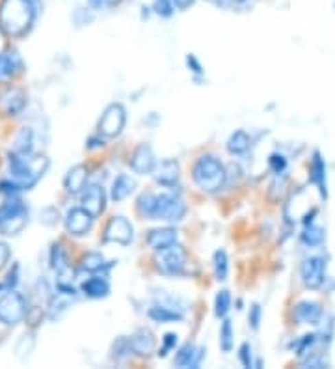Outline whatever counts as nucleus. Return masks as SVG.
I'll use <instances>...</instances> for the list:
<instances>
[{"instance_id": "603ef678", "label": "nucleus", "mask_w": 335, "mask_h": 369, "mask_svg": "<svg viewBox=\"0 0 335 369\" xmlns=\"http://www.w3.org/2000/svg\"><path fill=\"white\" fill-rule=\"evenodd\" d=\"M104 142H106V138H104L103 135L95 133V135H91L90 138L86 140V149H88V151H95V149L104 148Z\"/></svg>"}, {"instance_id": "bf43d9fd", "label": "nucleus", "mask_w": 335, "mask_h": 369, "mask_svg": "<svg viewBox=\"0 0 335 369\" xmlns=\"http://www.w3.org/2000/svg\"><path fill=\"white\" fill-rule=\"evenodd\" d=\"M251 0H235V4H239V6H244V4H250Z\"/></svg>"}, {"instance_id": "c756f323", "label": "nucleus", "mask_w": 335, "mask_h": 369, "mask_svg": "<svg viewBox=\"0 0 335 369\" xmlns=\"http://www.w3.org/2000/svg\"><path fill=\"white\" fill-rule=\"evenodd\" d=\"M34 349H36V332H25L15 344V357L19 358L21 362H25L26 358L32 355Z\"/></svg>"}, {"instance_id": "412c9836", "label": "nucleus", "mask_w": 335, "mask_h": 369, "mask_svg": "<svg viewBox=\"0 0 335 369\" xmlns=\"http://www.w3.org/2000/svg\"><path fill=\"white\" fill-rule=\"evenodd\" d=\"M146 243L149 248L153 250H162L168 246L179 243V232L174 226H164V227H155V230H149L146 235Z\"/></svg>"}, {"instance_id": "a19ab883", "label": "nucleus", "mask_w": 335, "mask_h": 369, "mask_svg": "<svg viewBox=\"0 0 335 369\" xmlns=\"http://www.w3.org/2000/svg\"><path fill=\"white\" fill-rule=\"evenodd\" d=\"M4 289L6 291H13V289H17L21 284V265L17 261H13L12 267H8L6 272V278H4Z\"/></svg>"}, {"instance_id": "58836bf2", "label": "nucleus", "mask_w": 335, "mask_h": 369, "mask_svg": "<svg viewBox=\"0 0 335 369\" xmlns=\"http://www.w3.org/2000/svg\"><path fill=\"white\" fill-rule=\"evenodd\" d=\"M62 219L58 208L56 205H47L39 211V224H43L47 227H54Z\"/></svg>"}, {"instance_id": "4468645a", "label": "nucleus", "mask_w": 335, "mask_h": 369, "mask_svg": "<svg viewBox=\"0 0 335 369\" xmlns=\"http://www.w3.org/2000/svg\"><path fill=\"white\" fill-rule=\"evenodd\" d=\"M157 162L159 161H157L153 148H151L149 144H140V146L132 151V155H130L129 166L135 174L151 175L153 174V170H155Z\"/></svg>"}, {"instance_id": "a18cd8bd", "label": "nucleus", "mask_w": 335, "mask_h": 369, "mask_svg": "<svg viewBox=\"0 0 335 369\" xmlns=\"http://www.w3.org/2000/svg\"><path fill=\"white\" fill-rule=\"evenodd\" d=\"M177 344H179V336H177L175 332H168V334H164V337H162V347L157 350V357L166 358L172 350H175Z\"/></svg>"}, {"instance_id": "ddd939ff", "label": "nucleus", "mask_w": 335, "mask_h": 369, "mask_svg": "<svg viewBox=\"0 0 335 369\" xmlns=\"http://www.w3.org/2000/svg\"><path fill=\"white\" fill-rule=\"evenodd\" d=\"M78 198H80V208L86 209V211H88L91 216H95V219H99V216L104 213L106 200H108L103 185H95V183L84 188L82 194L78 196Z\"/></svg>"}, {"instance_id": "20e7f679", "label": "nucleus", "mask_w": 335, "mask_h": 369, "mask_svg": "<svg viewBox=\"0 0 335 369\" xmlns=\"http://www.w3.org/2000/svg\"><path fill=\"white\" fill-rule=\"evenodd\" d=\"M153 263L157 271L164 276H181L185 274V267H187V250L183 245L175 243L168 248L157 250Z\"/></svg>"}, {"instance_id": "5fc2aeb1", "label": "nucleus", "mask_w": 335, "mask_h": 369, "mask_svg": "<svg viewBox=\"0 0 335 369\" xmlns=\"http://www.w3.org/2000/svg\"><path fill=\"white\" fill-rule=\"evenodd\" d=\"M10 39L12 38H10V36H8L2 28H0V54H2V52H6L8 49H10Z\"/></svg>"}, {"instance_id": "423d86ee", "label": "nucleus", "mask_w": 335, "mask_h": 369, "mask_svg": "<svg viewBox=\"0 0 335 369\" xmlns=\"http://www.w3.org/2000/svg\"><path fill=\"white\" fill-rule=\"evenodd\" d=\"M28 107V93L25 88L17 85L0 86V118L15 120L19 118Z\"/></svg>"}, {"instance_id": "72a5a7b5", "label": "nucleus", "mask_w": 335, "mask_h": 369, "mask_svg": "<svg viewBox=\"0 0 335 369\" xmlns=\"http://www.w3.org/2000/svg\"><path fill=\"white\" fill-rule=\"evenodd\" d=\"M233 304V297L231 293L227 291V289H220L216 293V297H214V315L218 319L227 317V313L231 310Z\"/></svg>"}, {"instance_id": "13d9d810", "label": "nucleus", "mask_w": 335, "mask_h": 369, "mask_svg": "<svg viewBox=\"0 0 335 369\" xmlns=\"http://www.w3.org/2000/svg\"><path fill=\"white\" fill-rule=\"evenodd\" d=\"M159 122H161V118L157 116V112H151V114H149V116H148V120L143 118V123H148L149 127H155V125Z\"/></svg>"}, {"instance_id": "9d476101", "label": "nucleus", "mask_w": 335, "mask_h": 369, "mask_svg": "<svg viewBox=\"0 0 335 369\" xmlns=\"http://www.w3.org/2000/svg\"><path fill=\"white\" fill-rule=\"evenodd\" d=\"M135 241V227L125 216L116 214L112 216L103 230V243H116V245L129 246Z\"/></svg>"}, {"instance_id": "864d4df0", "label": "nucleus", "mask_w": 335, "mask_h": 369, "mask_svg": "<svg viewBox=\"0 0 335 369\" xmlns=\"http://www.w3.org/2000/svg\"><path fill=\"white\" fill-rule=\"evenodd\" d=\"M209 4H213L214 8L218 10H229V8L235 6V0H207Z\"/></svg>"}, {"instance_id": "2eb2a0df", "label": "nucleus", "mask_w": 335, "mask_h": 369, "mask_svg": "<svg viewBox=\"0 0 335 369\" xmlns=\"http://www.w3.org/2000/svg\"><path fill=\"white\" fill-rule=\"evenodd\" d=\"M90 181V168L86 164H75L64 175V190L67 196H80Z\"/></svg>"}, {"instance_id": "a878e982", "label": "nucleus", "mask_w": 335, "mask_h": 369, "mask_svg": "<svg viewBox=\"0 0 335 369\" xmlns=\"http://www.w3.org/2000/svg\"><path fill=\"white\" fill-rule=\"evenodd\" d=\"M135 188L136 181L130 177V175L119 174L116 179L112 181V187H110V200L116 201V203L127 200V198L135 192Z\"/></svg>"}, {"instance_id": "4d7b16f0", "label": "nucleus", "mask_w": 335, "mask_h": 369, "mask_svg": "<svg viewBox=\"0 0 335 369\" xmlns=\"http://www.w3.org/2000/svg\"><path fill=\"white\" fill-rule=\"evenodd\" d=\"M10 331H12V326L4 323V321H0V342H4V339H6Z\"/></svg>"}, {"instance_id": "49530a36", "label": "nucleus", "mask_w": 335, "mask_h": 369, "mask_svg": "<svg viewBox=\"0 0 335 369\" xmlns=\"http://www.w3.org/2000/svg\"><path fill=\"white\" fill-rule=\"evenodd\" d=\"M125 0H88V6L93 12H106V10H116Z\"/></svg>"}, {"instance_id": "7c9ffc66", "label": "nucleus", "mask_w": 335, "mask_h": 369, "mask_svg": "<svg viewBox=\"0 0 335 369\" xmlns=\"http://www.w3.org/2000/svg\"><path fill=\"white\" fill-rule=\"evenodd\" d=\"M155 203H157L155 192H143V194L138 196V200H136V211H138V214H140L142 219L153 221Z\"/></svg>"}, {"instance_id": "37998d69", "label": "nucleus", "mask_w": 335, "mask_h": 369, "mask_svg": "<svg viewBox=\"0 0 335 369\" xmlns=\"http://www.w3.org/2000/svg\"><path fill=\"white\" fill-rule=\"evenodd\" d=\"M47 317V310L45 308H41L39 304H30L28 311H26V319L25 323L30 326V328H38L41 321Z\"/></svg>"}, {"instance_id": "1a4fd4ad", "label": "nucleus", "mask_w": 335, "mask_h": 369, "mask_svg": "<svg viewBox=\"0 0 335 369\" xmlns=\"http://www.w3.org/2000/svg\"><path fill=\"white\" fill-rule=\"evenodd\" d=\"M326 269H328V261L323 256H311L303 259L300 265L303 285L308 289H321L326 282Z\"/></svg>"}, {"instance_id": "c03bdc74", "label": "nucleus", "mask_w": 335, "mask_h": 369, "mask_svg": "<svg viewBox=\"0 0 335 369\" xmlns=\"http://www.w3.org/2000/svg\"><path fill=\"white\" fill-rule=\"evenodd\" d=\"M287 166H289V161H287V157L284 153H272L268 157V168L274 175H281L287 172Z\"/></svg>"}, {"instance_id": "4c0bfd02", "label": "nucleus", "mask_w": 335, "mask_h": 369, "mask_svg": "<svg viewBox=\"0 0 335 369\" xmlns=\"http://www.w3.org/2000/svg\"><path fill=\"white\" fill-rule=\"evenodd\" d=\"M151 10L155 13L157 17H161V19H170V17H174L175 13V4L174 0H153L151 2Z\"/></svg>"}, {"instance_id": "b1692460", "label": "nucleus", "mask_w": 335, "mask_h": 369, "mask_svg": "<svg viewBox=\"0 0 335 369\" xmlns=\"http://www.w3.org/2000/svg\"><path fill=\"white\" fill-rule=\"evenodd\" d=\"M12 144L13 151H17L21 155H32V153H36V133L28 125L21 127V129L15 131Z\"/></svg>"}, {"instance_id": "09e8293b", "label": "nucleus", "mask_w": 335, "mask_h": 369, "mask_svg": "<svg viewBox=\"0 0 335 369\" xmlns=\"http://www.w3.org/2000/svg\"><path fill=\"white\" fill-rule=\"evenodd\" d=\"M263 321V308L259 304H251L250 311H248V324H250L251 331H259Z\"/></svg>"}, {"instance_id": "0eeeda50", "label": "nucleus", "mask_w": 335, "mask_h": 369, "mask_svg": "<svg viewBox=\"0 0 335 369\" xmlns=\"http://www.w3.org/2000/svg\"><path fill=\"white\" fill-rule=\"evenodd\" d=\"M187 214V203L183 201L179 194L174 192H162L157 194L155 211H153V221H164L170 224L181 222Z\"/></svg>"}, {"instance_id": "79ce46f5", "label": "nucleus", "mask_w": 335, "mask_h": 369, "mask_svg": "<svg viewBox=\"0 0 335 369\" xmlns=\"http://www.w3.org/2000/svg\"><path fill=\"white\" fill-rule=\"evenodd\" d=\"M300 366H302V368H313V369L328 368V360H326V357H324L323 353L310 350L305 357L300 358Z\"/></svg>"}, {"instance_id": "cd10ccee", "label": "nucleus", "mask_w": 335, "mask_h": 369, "mask_svg": "<svg viewBox=\"0 0 335 369\" xmlns=\"http://www.w3.org/2000/svg\"><path fill=\"white\" fill-rule=\"evenodd\" d=\"M226 148L233 157L246 155L251 148V136L248 135L246 131H235V133L227 138Z\"/></svg>"}, {"instance_id": "473e14b6", "label": "nucleus", "mask_w": 335, "mask_h": 369, "mask_svg": "<svg viewBox=\"0 0 335 369\" xmlns=\"http://www.w3.org/2000/svg\"><path fill=\"white\" fill-rule=\"evenodd\" d=\"M213 269L214 278L218 282H226L227 274H229V258H227L226 250H216L213 256Z\"/></svg>"}, {"instance_id": "f3484780", "label": "nucleus", "mask_w": 335, "mask_h": 369, "mask_svg": "<svg viewBox=\"0 0 335 369\" xmlns=\"http://www.w3.org/2000/svg\"><path fill=\"white\" fill-rule=\"evenodd\" d=\"M323 306L316 300H300L292 308V321L297 324H319L323 323Z\"/></svg>"}, {"instance_id": "aec40b11", "label": "nucleus", "mask_w": 335, "mask_h": 369, "mask_svg": "<svg viewBox=\"0 0 335 369\" xmlns=\"http://www.w3.org/2000/svg\"><path fill=\"white\" fill-rule=\"evenodd\" d=\"M207 349L205 347H196L194 344H185L181 345L177 353H175L174 364L177 368L183 369H198L201 366V362L205 360Z\"/></svg>"}, {"instance_id": "e433bc0d", "label": "nucleus", "mask_w": 335, "mask_h": 369, "mask_svg": "<svg viewBox=\"0 0 335 369\" xmlns=\"http://www.w3.org/2000/svg\"><path fill=\"white\" fill-rule=\"evenodd\" d=\"M302 243L305 246H319L324 243V230L323 227L315 226V224H310L305 226L302 234Z\"/></svg>"}, {"instance_id": "39448f33", "label": "nucleus", "mask_w": 335, "mask_h": 369, "mask_svg": "<svg viewBox=\"0 0 335 369\" xmlns=\"http://www.w3.org/2000/svg\"><path fill=\"white\" fill-rule=\"evenodd\" d=\"M30 308L28 298L19 293L17 289L13 291H4L0 295V321H4L10 326L25 323L26 311Z\"/></svg>"}, {"instance_id": "f704fd0d", "label": "nucleus", "mask_w": 335, "mask_h": 369, "mask_svg": "<svg viewBox=\"0 0 335 369\" xmlns=\"http://www.w3.org/2000/svg\"><path fill=\"white\" fill-rule=\"evenodd\" d=\"M235 347V331H233L231 319L224 317V323L220 326V349L224 353H231Z\"/></svg>"}, {"instance_id": "5701e85b", "label": "nucleus", "mask_w": 335, "mask_h": 369, "mask_svg": "<svg viewBox=\"0 0 335 369\" xmlns=\"http://www.w3.org/2000/svg\"><path fill=\"white\" fill-rule=\"evenodd\" d=\"M148 317L151 319L153 323H159V324L181 323V321L185 319V311L177 310V308H174V306L155 302V304H151V308L148 310Z\"/></svg>"}, {"instance_id": "6ab92c4d", "label": "nucleus", "mask_w": 335, "mask_h": 369, "mask_svg": "<svg viewBox=\"0 0 335 369\" xmlns=\"http://www.w3.org/2000/svg\"><path fill=\"white\" fill-rule=\"evenodd\" d=\"M77 298L78 297H75V295L60 291V289L54 287L52 297L49 298V302L45 304L47 319H49V321H58V319L64 317L65 313L71 310V306L75 304V300H77Z\"/></svg>"}, {"instance_id": "7ed1b4c3", "label": "nucleus", "mask_w": 335, "mask_h": 369, "mask_svg": "<svg viewBox=\"0 0 335 369\" xmlns=\"http://www.w3.org/2000/svg\"><path fill=\"white\" fill-rule=\"evenodd\" d=\"M192 181L205 194H216L227 185V168L216 155H201L192 166Z\"/></svg>"}, {"instance_id": "dca6fc26", "label": "nucleus", "mask_w": 335, "mask_h": 369, "mask_svg": "<svg viewBox=\"0 0 335 369\" xmlns=\"http://www.w3.org/2000/svg\"><path fill=\"white\" fill-rule=\"evenodd\" d=\"M151 175H153V179L159 185L175 190V187H177V183L181 179L179 162L175 161V159H164V161L157 162L155 170H153Z\"/></svg>"}, {"instance_id": "8fccbe9b", "label": "nucleus", "mask_w": 335, "mask_h": 369, "mask_svg": "<svg viewBox=\"0 0 335 369\" xmlns=\"http://www.w3.org/2000/svg\"><path fill=\"white\" fill-rule=\"evenodd\" d=\"M185 64H187L188 71L192 73L196 78H201L203 75H205V69H203V65H201V62L194 54H187V58H185Z\"/></svg>"}, {"instance_id": "ea45409f", "label": "nucleus", "mask_w": 335, "mask_h": 369, "mask_svg": "<svg viewBox=\"0 0 335 369\" xmlns=\"http://www.w3.org/2000/svg\"><path fill=\"white\" fill-rule=\"evenodd\" d=\"M71 19H73V23H75V26L80 28V26L91 25L93 19H95V15H93V10H91L90 6H78V8H75Z\"/></svg>"}, {"instance_id": "f257e3e1", "label": "nucleus", "mask_w": 335, "mask_h": 369, "mask_svg": "<svg viewBox=\"0 0 335 369\" xmlns=\"http://www.w3.org/2000/svg\"><path fill=\"white\" fill-rule=\"evenodd\" d=\"M41 10V0H0V28L12 39L26 38Z\"/></svg>"}, {"instance_id": "de8ad7c7", "label": "nucleus", "mask_w": 335, "mask_h": 369, "mask_svg": "<svg viewBox=\"0 0 335 369\" xmlns=\"http://www.w3.org/2000/svg\"><path fill=\"white\" fill-rule=\"evenodd\" d=\"M239 360L242 364V368L250 369L255 366V358H253V349H251V345L248 342L239 347Z\"/></svg>"}, {"instance_id": "4be33fe9", "label": "nucleus", "mask_w": 335, "mask_h": 369, "mask_svg": "<svg viewBox=\"0 0 335 369\" xmlns=\"http://www.w3.org/2000/svg\"><path fill=\"white\" fill-rule=\"evenodd\" d=\"M129 339H130V347H132L135 357L148 358L155 353V347H157L155 336H153V332L149 331V328H138V331H136Z\"/></svg>"}, {"instance_id": "c9c22d12", "label": "nucleus", "mask_w": 335, "mask_h": 369, "mask_svg": "<svg viewBox=\"0 0 335 369\" xmlns=\"http://www.w3.org/2000/svg\"><path fill=\"white\" fill-rule=\"evenodd\" d=\"M316 342H319V336H316V334H305V336L298 337L297 342L292 344L294 355H297L298 358H303L308 353H310V350H313Z\"/></svg>"}, {"instance_id": "3c124183", "label": "nucleus", "mask_w": 335, "mask_h": 369, "mask_svg": "<svg viewBox=\"0 0 335 369\" xmlns=\"http://www.w3.org/2000/svg\"><path fill=\"white\" fill-rule=\"evenodd\" d=\"M10 259H12V248L6 241H0V272L10 267Z\"/></svg>"}, {"instance_id": "f8f14e48", "label": "nucleus", "mask_w": 335, "mask_h": 369, "mask_svg": "<svg viewBox=\"0 0 335 369\" xmlns=\"http://www.w3.org/2000/svg\"><path fill=\"white\" fill-rule=\"evenodd\" d=\"M25 73V62L15 49H8L0 54V86L12 85L15 78Z\"/></svg>"}, {"instance_id": "6e6552de", "label": "nucleus", "mask_w": 335, "mask_h": 369, "mask_svg": "<svg viewBox=\"0 0 335 369\" xmlns=\"http://www.w3.org/2000/svg\"><path fill=\"white\" fill-rule=\"evenodd\" d=\"M125 125H127L125 107L122 103H110L97 122V133L108 140V138H116V136L122 135Z\"/></svg>"}, {"instance_id": "9b49d317", "label": "nucleus", "mask_w": 335, "mask_h": 369, "mask_svg": "<svg viewBox=\"0 0 335 369\" xmlns=\"http://www.w3.org/2000/svg\"><path fill=\"white\" fill-rule=\"evenodd\" d=\"M95 216H91L84 208H71L64 214V227L65 234L69 237H86L93 227Z\"/></svg>"}, {"instance_id": "6e6d98bb", "label": "nucleus", "mask_w": 335, "mask_h": 369, "mask_svg": "<svg viewBox=\"0 0 335 369\" xmlns=\"http://www.w3.org/2000/svg\"><path fill=\"white\" fill-rule=\"evenodd\" d=\"M194 2H196V0H174L175 8L181 10V12H187L188 8L194 6Z\"/></svg>"}, {"instance_id": "c85d7f7f", "label": "nucleus", "mask_w": 335, "mask_h": 369, "mask_svg": "<svg viewBox=\"0 0 335 369\" xmlns=\"http://www.w3.org/2000/svg\"><path fill=\"white\" fill-rule=\"evenodd\" d=\"M49 263H51V269L56 272V274L71 267V263H69V256H67V250H65L64 245H62L60 241L52 243L51 248H49Z\"/></svg>"}, {"instance_id": "a211bd4d", "label": "nucleus", "mask_w": 335, "mask_h": 369, "mask_svg": "<svg viewBox=\"0 0 335 369\" xmlns=\"http://www.w3.org/2000/svg\"><path fill=\"white\" fill-rule=\"evenodd\" d=\"M80 295L91 300H101L110 295V282L106 278V274H90L88 278L82 280L80 285Z\"/></svg>"}, {"instance_id": "393cba45", "label": "nucleus", "mask_w": 335, "mask_h": 369, "mask_svg": "<svg viewBox=\"0 0 335 369\" xmlns=\"http://www.w3.org/2000/svg\"><path fill=\"white\" fill-rule=\"evenodd\" d=\"M116 265V261H106L101 252H86L80 259V269H84L90 274H106V272Z\"/></svg>"}, {"instance_id": "f03ea898", "label": "nucleus", "mask_w": 335, "mask_h": 369, "mask_svg": "<svg viewBox=\"0 0 335 369\" xmlns=\"http://www.w3.org/2000/svg\"><path fill=\"white\" fill-rule=\"evenodd\" d=\"M6 164L8 177H12L13 181L23 188V192L32 190L51 168V161L43 153L21 155L13 149L6 153Z\"/></svg>"}, {"instance_id": "2f4dec72", "label": "nucleus", "mask_w": 335, "mask_h": 369, "mask_svg": "<svg viewBox=\"0 0 335 369\" xmlns=\"http://www.w3.org/2000/svg\"><path fill=\"white\" fill-rule=\"evenodd\" d=\"M135 353H132V347H130L129 337H117L116 342L112 344V349H110V358L116 360V362H125L129 360Z\"/></svg>"}, {"instance_id": "bb28decb", "label": "nucleus", "mask_w": 335, "mask_h": 369, "mask_svg": "<svg viewBox=\"0 0 335 369\" xmlns=\"http://www.w3.org/2000/svg\"><path fill=\"white\" fill-rule=\"evenodd\" d=\"M310 179L311 183L319 188L321 196L326 198V162H324L323 155H321L319 151H315V153H313V159H311Z\"/></svg>"}]
</instances>
